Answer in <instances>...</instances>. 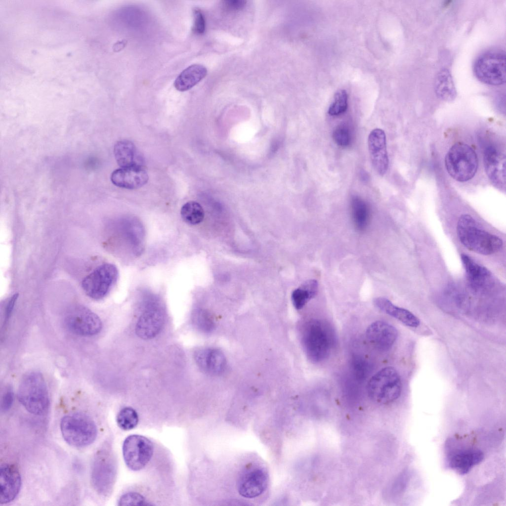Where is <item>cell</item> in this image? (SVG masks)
<instances>
[{
    "label": "cell",
    "instance_id": "obj_33",
    "mask_svg": "<svg viewBox=\"0 0 506 506\" xmlns=\"http://www.w3.org/2000/svg\"><path fill=\"white\" fill-rule=\"evenodd\" d=\"M333 137L335 142L339 146L345 147L350 142V132L349 128L345 124L337 126L333 133Z\"/></svg>",
    "mask_w": 506,
    "mask_h": 506
},
{
    "label": "cell",
    "instance_id": "obj_18",
    "mask_svg": "<svg viewBox=\"0 0 506 506\" xmlns=\"http://www.w3.org/2000/svg\"><path fill=\"white\" fill-rule=\"evenodd\" d=\"M396 329L390 324L381 321L373 322L367 329L368 341L377 348L385 350L394 344L397 337Z\"/></svg>",
    "mask_w": 506,
    "mask_h": 506
},
{
    "label": "cell",
    "instance_id": "obj_27",
    "mask_svg": "<svg viewBox=\"0 0 506 506\" xmlns=\"http://www.w3.org/2000/svg\"><path fill=\"white\" fill-rule=\"evenodd\" d=\"M318 289V284L316 280L305 281L292 293V300L295 307L297 309H301L309 300L315 297Z\"/></svg>",
    "mask_w": 506,
    "mask_h": 506
},
{
    "label": "cell",
    "instance_id": "obj_26",
    "mask_svg": "<svg viewBox=\"0 0 506 506\" xmlns=\"http://www.w3.org/2000/svg\"><path fill=\"white\" fill-rule=\"evenodd\" d=\"M350 206L352 220L355 228L360 231H364L370 222L369 206L364 200L355 196L351 199Z\"/></svg>",
    "mask_w": 506,
    "mask_h": 506
},
{
    "label": "cell",
    "instance_id": "obj_1",
    "mask_svg": "<svg viewBox=\"0 0 506 506\" xmlns=\"http://www.w3.org/2000/svg\"><path fill=\"white\" fill-rule=\"evenodd\" d=\"M457 233L461 243L468 250L482 255L499 252L503 241L497 236L482 229L469 214L462 215L457 223Z\"/></svg>",
    "mask_w": 506,
    "mask_h": 506
},
{
    "label": "cell",
    "instance_id": "obj_39",
    "mask_svg": "<svg viewBox=\"0 0 506 506\" xmlns=\"http://www.w3.org/2000/svg\"><path fill=\"white\" fill-rule=\"evenodd\" d=\"M18 295L17 294H14L10 299L8 301L5 312V321H7L11 316L12 311L13 310L15 302L18 298Z\"/></svg>",
    "mask_w": 506,
    "mask_h": 506
},
{
    "label": "cell",
    "instance_id": "obj_24",
    "mask_svg": "<svg viewBox=\"0 0 506 506\" xmlns=\"http://www.w3.org/2000/svg\"><path fill=\"white\" fill-rule=\"evenodd\" d=\"M114 152L117 163L121 168L142 166L134 144L129 140L118 141L114 146Z\"/></svg>",
    "mask_w": 506,
    "mask_h": 506
},
{
    "label": "cell",
    "instance_id": "obj_8",
    "mask_svg": "<svg viewBox=\"0 0 506 506\" xmlns=\"http://www.w3.org/2000/svg\"><path fill=\"white\" fill-rule=\"evenodd\" d=\"M506 54L502 50H491L480 55L474 64V73L482 83L500 85L506 82Z\"/></svg>",
    "mask_w": 506,
    "mask_h": 506
},
{
    "label": "cell",
    "instance_id": "obj_22",
    "mask_svg": "<svg viewBox=\"0 0 506 506\" xmlns=\"http://www.w3.org/2000/svg\"><path fill=\"white\" fill-rule=\"evenodd\" d=\"M374 304L379 309L398 320L408 327L415 328L420 325V320L412 313L407 309L395 305L385 297H378L375 298Z\"/></svg>",
    "mask_w": 506,
    "mask_h": 506
},
{
    "label": "cell",
    "instance_id": "obj_2",
    "mask_svg": "<svg viewBox=\"0 0 506 506\" xmlns=\"http://www.w3.org/2000/svg\"><path fill=\"white\" fill-rule=\"evenodd\" d=\"M17 397L19 402L31 414L42 415L49 406V397L42 375L37 371L26 373L19 384Z\"/></svg>",
    "mask_w": 506,
    "mask_h": 506
},
{
    "label": "cell",
    "instance_id": "obj_14",
    "mask_svg": "<svg viewBox=\"0 0 506 506\" xmlns=\"http://www.w3.org/2000/svg\"><path fill=\"white\" fill-rule=\"evenodd\" d=\"M484 165L486 174L495 187L505 191L506 156L493 146H488L484 152Z\"/></svg>",
    "mask_w": 506,
    "mask_h": 506
},
{
    "label": "cell",
    "instance_id": "obj_4",
    "mask_svg": "<svg viewBox=\"0 0 506 506\" xmlns=\"http://www.w3.org/2000/svg\"><path fill=\"white\" fill-rule=\"evenodd\" d=\"M478 158L468 145L458 142L448 150L445 165L449 174L455 180L465 182L472 178L478 169Z\"/></svg>",
    "mask_w": 506,
    "mask_h": 506
},
{
    "label": "cell",
    "instance_id": "obj_6",
    "mask_svg": "<svg viewBox=\"0 0 506 506\" xmlns=\"http://www.w3.org/2000/svg\"><path fill=\"white\" fill-rule=\"evenodd\" d=\"M401 390L400 376L391 367L380 370L371 377L367 384L369 396L380 404H388L395 401L400 395Z\"/></svg>",
    "mask_w": 506,
    "mask_h": 506
},
{
    "label": "cell",
    "instance_id": "obj_31",
    "mask_svg": "<svg viewBox=\"0 0 506 506\" xmlns=\"http://www.w3.org/2000/svg\"><path fill=\"white\" fill-rule=\"evenodd\" d=\"M347 100L348 95L345 90L337 91L329 108L328 114L331 116H337L344 113L347 108Z\"/></svg>",
    "mask_w": 506,
    "mask_h": 506
},
{
    "label": "cell",
    "instance_id": "obj_7",
    "mask_svg": "<svg viewBox=\"0 0 506 506\" xmlns=\"http://www.w3.org/2000/svg\"><path fill=\"white\" fill-rule=\"evenodd\" d=\"M116 466L110 451L105 448L98 450L92 461L91 483L95 492L102 497L108 496L115 482Z\"/></svg>",
    "mask_w": 506,
    "mask_h": 506
},
{
    "label": "cell",
    "instance_id": "obj_23",
    "mask_svg": "<svg viewBox=\"0 0 506 506\" xmlns=\"http://www.w3.org/2000/svg\"><path fill=\"white\" fill-rule=\"evenodd\" d=\"M207 74L206 68L200 64H193L178 75L174 82L175 88L179 91L190 89L204 79Z\"/></svg>",
    "mask_w": 506,
    "mask_h": 506
},
{
    "label": "cell",
    "instance_id": "obj_34",
    "mask_svg": "<svg viewBox=\"0 0 506 506\" xmlns=\"http://www.w3.org/2000/svg\"><path fill=\"white\" fill-rule=\"evenodd\" d=\"M194 24L193 31L198 34L204 33L206 28V22L204 16L198 8H195L193 11Z\"/></svg>",
    "mask_w": 506,
    "mask_h": 506
},
{
    "label": "cell",
    "instance_id": "obj_35",
    "mask_svg": "<svg viewBox=\"0 0 506 506\" xmlns=\"http://www.w3.org/2000/svg\"><path fill=\"white\" fill-rule=\"evenodd\" d=\"M409 479L407 472H403L394 482L392 488L394 494L401 493L405 489Z\"/></svg>",
    "mask_w": 506,
    "mask_h": 506
},
{
    "label": "cell",
    "instance_id": "obj_36",
    "mask_svg": "<svg viewBox=\"0 0 506 506\" xmlns=\"http://www.w3.org/2000/svg\"><path fill=\"white\" fill-rule=\"evenodd\" d=\"M14 400V393L10 388L8 389L3 394L1 401V409L3 411L8 410L11 407Z\"/></svg>",
    "mask_w": 506,
    "mask_h": 506
},
{
    "label": "cell",
    "instance_id": "obj_10",
    "mask_svg": "<svg viewBox=\"0 0 506 506\" xmlns=\"http://www.w3.org/2000/svg\"><path fill=\"white\" fill-rule=\"evenodd\" d=\"M64 322L74 334L91 336L99 333L102 327L100 318L88 308L80 305L71 307L67 311Z\"/></svg>",
    "mask_w": 506,
    "mask_h": 506
},
{
    "label": "cell",
    "instance_id": "obj_17",
    "mask_svg": "<svg viewBox=\"0 0 506 506\" xmlns=\"http://www.w3.org/2000/svg\"><path fill=\"white\" fill-rule=\"evenodd\" d=\"M111 180L116 186L133 189L145 185L148 175L142 166H134L116 169L112 173Z\"/></svg>",
    "mask_w": 506,
    "mask_h": 506
},
{
    "label": "cell",
    "instance_id": "obj_40",
    "mask_svg": "<svg viewBox=\"0 0 506 506\" xmlns=\"http://www.w3.org/2000/svg\"><path fill=\"white\" fill-rule=\"evenodd\" d=\"M125 43L123 41V42H120L119 43L117 44V50H120L121 49V48H123L124 47Z\"/></svg>",
    "mask_w": 506,
    "mask_h": 506
},
{
    "label": "cell",
    "instance_id": "obj_21",
    "mask_svg": "<svg viewBox=\"0 0 506 506\" xmlns=\"http://www.w3.org/2000/svg\"><path fill=\"white\" fill-rule=\"evenodd\" d=\"M484 459V454L477 449H468L458 451L448 459V464L452 469L461 474L467 473Z\"/></svg>",
    "mask_w": 506,
    "mask_h": 506
},
{
    "label": "cell",
    "instance_id": "obj_16",
    "mask_svg": "<svg viewBox=\"0 0 506 506\" xmlns=\"http://www.w3.org/2000/svg\"><path fill=\"white\" fill-rule=\"evenodd\" d=\"M1 504L13 501L18 495L21 486V477L16 465L3 464L0 467Z\"/></svg>",
    "mask_w": 506,
    "mask_h": 506
},
{
    "label": "cell",
    "instance_id": "obj_12",
    "mask_svg": "<svg viewBox=\"0 0 506 506\" xmlns=\"http://www.w3.org/2000/svg\"><path fill=\"white\" fill-rule=\"evenodd\" d=\"M165 314L159 302L154 298L145 302L144 309L135 325L136 335L143 339L155 337L162 330Z\"/></svg>",
    "mask_w": 506,
    "mask_h": 506
},
{
    "label": "cell",
    "instance_id": "obj_20",
    "mask_svg": "<svg viewBox=\"0 0 506 506\" xmlns=\"http://www.w3.org/2000/svg\"><path fill=\"white\" fill-rule=\"evenodd\" d=\"M461 258L467 279L472 287L476 290L486 287L491 279L489 270L465 254L462 253Z\"/></svg>",
    "mask_w": 506,
    "mask_h": 506
},
{
    "label": "cell",
    "instance_id": "obj_9",
    "mask_svg": "<svg viewBox=\"0 0 506 506\" xmlns=\"http://www.w3.org/2000/svg\"><path fill=\"white\" fill-rule=\"evenodd\" d=\"M118 275V269L114 264H101L83 280L82 288L90 298L96 300L102 299L115 285Z\"/></svg>",
    "mask_w": 506,
    "mask_h": 506
},
{
    "label": "cell",
    "instance_id": "obj_37",
    "mask_svg": "<svg viewBox=\"0 0 506 506\" xmlns=\"http://www.w3.org/2000/svg\"><path fill=\"white\" fill-rule=\"evenodd\" d=\"M364 362L360 359H356L353 361V367L356 376L360 378H364L367 373V367Z\"/></svg>",
    "mask_w": 506,
    "mask_h": 506
},
{
    "label": "cell",
    "instance_id": "obj_13",
    "mask_svg": "<svg viewBox=\"0 0 506 506\" xmlns=\"http://www.w3.org/2000/svg\"><path fill=\"white\" fill-rule=\"evenodd\" d=\"M268 479L267 473L262 468L253 466L247 467L239 477L237 483L238 493L246 498H256L266 490Z\"/></svg>",
    "mask_w": 506,
    "mask_h": 506
},
{
    "label": "cell",
    "instance_id": "obj_38",
    "mask_svg": "<svg viewBox=\"0 0 506 506\" xmlns=\"http://www.w3.org/2000/svg\"><path fill=\"white\" fill-rule=\"evenodd\" d=\"M247 1L241 0H226L224 1L225 7L230 10H238L244 8Z\"/></svg>",
    "mask_w": 506,
    "mask_h": 506
},
{
    "label": "cell",
    "instance_id": "obj_30",
    "mask_svg": "<svg viewBox=\"0 0 506 506\" xmlns=\"http://www.w3.org/2000/svg\"><path fill=\"white\" fill-rule=\"evenodd\" d=\"M138 422V416L136 411L131 407L122 409L117 416L118 425L125 430L134 428Z\"/></svg>",
    "mask_w": 506,
    "mask_h": 506
},
{
    "label": "cell",
    "instance_id": "obj_11",
    "mask_svg": "<svg viewBox=\"0 0 506 506\" xmlns=\"http://www.w3.org/2000/svg\"><path fill=\"white\" fill-rule=\"evenodd\" d=\"M153 452L152 442L142 435H129L123 443V454L125 462L127 467L133 471L143 468L151 460Z\"/></svg>",
    "mask_w": 506,
    "mask_h": 506
},
{
    "label": "cell",
    "instance_id": "obj_15",
    "mask_svg": "<svg viewBox=\"0 0 506 506\" xmlns=\"http://www.w3.org/2000/svg\"><path fill=\"white\" fill-rule=\"evenodd\" d=\"M368 144L370 158L375 170L379 174L384 175L388 167L386 136L384 131L380 128L372 130L368 137Z\"/></svg>",
    "mask_w": 506,
    "mask_h": 506
},
{
    "label": "cell",
    "instance_id": "obj_29",
    "mask_svg": "<svg viewBox=\"0 0 506 506\" xmlns=\"http://www.w3.org/2000/svg\"><path fill=\"white\" fill-rule=\"evenodd\" d=\"M194 326L204 333H210L214 327V322L211 315L207 311L197 309L193 311L191 317Z\"/></svg>",
    "mask_w": 506,
    "mask_h": 506
},
{
    "label": "cell",
    "instance_id": "obj_32",
    "mask_svg": "<svg viewBox=\"0 0 506 506\" xmlns=\"http://www.w3.org/2000/svg\"><path fill=\"white\" fill-rule=\"evenodd\" d=\"M119 506H147L150 504L139 493L129 492L122 495L119 500Z\"/></svg>",
    "mask_w": 506,
    "mask_h": 506
},
{
    "label": "cell",
    "instance_id": "obj_3",
    "mask_svg": "<svg viewBox=\"0 0 506 506\" xmlns=\"http://www.w3.org/2000/svg\"><path fill=\"white\" fill-rule=\"evenodd\" d=\"M60 430L64 440L76 448L87 446L97 435L94 421L86 414L73 412L64 416L60 422Z\"/></svg>",
    "mask_w": 506,
    "mask_h": 506
},
{
    "label": "cell",
    "instance_id": "obj_28",
    "mask_svg": "<svg viewBox=\"0 0 506 506\" xmlns=\"http://www.w3.org/2000/svg\"><path fill=\"white\" fill-rule=\"evenodd\" d=\"M180 214L183 220L191 225L200 223L204 218V211L202 207L195 201H189L185 203L181 209Z\"/></svg>",
    "mask_w": 506,
    "mask_h": 506
},
{
    "label": "cell",
    "instance_id": "obj_19",
    "mask_svg": "<svg viewBox=\"0 0 506 506\" xmlns=\"http://www.w3.org/2000/svg\"><path fill=\"white\" fill-rule=\"evenodd\" d=\"M195 359L199 367L210 374L219 375L225 369V357L220 350L216 348L200 349L195 353Z\"/></svg>",
    "mask_w": 506,
    "mask_h": 506
},
{
    "label": "cell",
    "instance_id": "obj_25",
    "mask_svg": "<svg viewBox=\"0 0 506 506\" xmlns=\"http://www.w3.org/2000/svg\"><path fill=\"white\" fill-rule=\"evenodd\" d=\"M435 91L439 98L445 101H452L456 97L457 91L448 69H442L437 74L435 82Z\"/></svg>",
    "mask_w": 506,
    "mask_h": 506
},
{
    "label": "cell",
    "instance_id": "obj_5",
    "mask_svg": "<svg viewBox=\"0 0 506 506\" xmlns=\"http://www.w3.org/2000/svg\"><path fill=\"white\" fill-rule=\"evenodd\" d=\"M302 342L307 357L312 362H319L328 357L331 348L330 333L326 325L312 319L304 325Z\"/></svg>",
    "mask_w": 506,
    "mask_h": 506
}]
</instances>
